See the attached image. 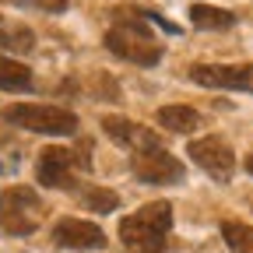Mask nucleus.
<instances>
[{
    "label": "nucleus",
    "instance_id": "nucleus-4",
    "mask_svg": "<svg viewBox=\"0 0 253 253\" xmlns=\"http://www.w3.org/2000/svg\"><path fill=\"white\" fill-rule=\"evenodd\" d=\"M42 214L46 208L32 186H11L0 197V225L11 236H32L42 225Z\"/></svg>",
    "mask_w": 253,
    "mask_h": 253
},
{
    "label": "nucleus",
    "instance_id": "nucleus-12",
    "mask_svg": "<svg viewBox=\"0 0 253 253\" xmlns=\"http://www.w3.org/2000/svg\"><path fill=\"white\" fill-rule=\"evenodd\" d=\"M190 21L204 32H221V28H232L236 25V14L221 11V7H208V4H194L190 7Z\"/></svg>",
    "mask_w": 253,
    "mask_h": 253
},
{
    "label": "nucleus",
    "instance_id": "nucleus-10",
    "mask_svg": "<svg viewBox=\"0 0 253 253\" xmlns=\"http://www.w3.org/2000/svg\"><path fill=\"white\" fill-rule=\"evenodd\" d=\"M102 130H106V137H113L116 144L130 148V151H151V148H158V134L148 130L144 123L130 120V116H106L102 120Z\"/></svg>",
    "mask_w": 253,
    "mask_h": 253
},
{
    "label": "nucleus",
    "instance_id": "nucleus-1",
    "mask_svg": "<svg viewBox=\"0 0 253 253\" xmlns=\"http://www.w3.org/2000/svg\"><path fill=\"white\" fill-rule=\"evenodd\" d=\"M169 229H172V204L151 201L137 208V214H126L120 221V239L126 253H166Z\"/></svg>",
    "mask_w": 253,
    "mask_h": 253
},
{
    "label": "nucleus",
    "instance_id": "nucleus-3",
    "mask_svg": "<svg viewBox=\"0 0 253 253\" xmlns=\"http://www.w3.org/2000/svg\"><path fill=\"white\" fill-rule=\"evenodd\" d=\"M4 120L11 126L32 130V134H49V137H71V134H78V116L71 109H60V106L18 102V106L4 109Z\"/></svg>",
    "mask_w": 253,
    "mask_h": 253
},
{
    "label": "nucleus",
    "instance_id": "nucleus-2",
    "mask_svg": "<svg viewBox=\"0 0 253 253\" xmlns=\"http://www.w3.org/2000/svg\"><path fill=\"white\" fill-rule=\"evenodd\" d=\"M106 49L116 53V56L126 60V63H137V67H155V63L162 60V42L148 32L144 11H141L137 21H126V18H123L120 25H113V28L106 32Z\"/></svg>",
    "mask_w": 253,
    "mask_h": 253
},
{
    "label": "nucleus",
    "instance_id": "nucleus-11",
    "mask_svg": "<svg viewBox=\"0 0 253 253\" xmlns=\"http://www.w3.org/2000/svg\"><path fill=\"white\" fill-rule=\"evenodd\" d=\"M155 120H158V126H166L172 134H194L201 126V113L190 106H162Z\"/></svg>",
    "mask_w": 253,
    "mask_h": 253
},
{
    "label": "nucleus",
    "instance_id": "nucleus-5",
    "mask_svg": "<svg viewBox=\"0 0 253 253\" xmlns=\"http://www.w3.org/2000/svg\"><path fill=\"white\" fill-rule=\"evenodd\" d=\"M190 81L204 88H229L253 95V63H197V67H190Z\"/></svg>",
    "mask_w": 253,
    "mask_h": 253
},
{
    "label": "nucleus",
    "instance_id": "nucleus-6",
    "mask_svg": "<svg viewBox=\"0 0 253 253\" xmlns=\"http://www.w3.org/2000/svg\"><path fill=\"white\" fill-rule=\"evenodd\" d=\"M134 176L141 183H151V186H169V183H183L186 169L176 155L162 151V148H151V151H137L134 162H130Z\"/></svg>",
    "mask_w": 253,
    "mask_h": 253
},
{
    "label": "nucleus",
    "instance_id": "nucleus-17",
    "mask_svg": "<svg viewBox=\"0 0 253 253\" xmlns=\"http://www.w3.org/2000/svg\"><path fill=\"white\" fill-rule=\"evenodd\" d=\"M36 7H42V11H63L67 7V0H32Z\"/></svg>",
    "mask_w": 253,
    "mask_h": 253
},
{
    "label": "nucleus",
    "instance_id": "nucleus-7",
    "mask_svg": "<svg viewBox=\"0 0 253 253\" xmlns=\"http://www.w3.org/2000/svg\"><path fill=\"white\" fill-rule=\"evenodd\" d=\"M190 158L218 183H229L232 172H236V155L229 148L225 137H201V141H190Z\"/></svg>",
    "mask_w": 253,
    "mask_h": 253
},
{
    "label": "nucleus",
    "instance_id": "nucleus-18",
    "mask_svg": "<svg viewBox=\"0 0 253 253\" xmlns=\"http://www.w3.org/2000/svg\"><path fill=\"white\" fill-rule=\"evenodd\" d=\"M246 172H253V155H250V158H246Z\"/></svg>",
    "mask_w": 253,
    "mask_h": 253
},
{
    "label": "nucleus",
    "instance_id": "nucleus-13",
    "mask_svg": "<svg viewBox=\"0 0 253 253\" xmlns=\"http://www.w3.org/2000/svg\"><path fill=\"white\" fill-rule=\"evenodd\" d=\"M0 88H4V91H25V88H32V71L25 67L21 60L0 56Z\"/></svg>",
    "mask_w": 253,
    "mask_h": 253
},
{
    "label": "nucleus",
    "instance_id": "nucleus-9",
    "mask_svg": "<svg viewBox=\"0 0 253 253\" xmlns=\"http://www.w3.org/2000/svg\"><path fill=\"white\" fill-rule=\"evenodd\" d=\"M53 243L63 250H106V232L84 218H60L53 225Z\"/></svg>",
    "mask_w": 253,
    "mask_h": 253
},
{
    "label": "nucleus",
    "instance_id": "nucleus-8",
    "mask_svg": "<svg viewBox=\"0 0 253 253\" xmlns=\"http://www.w3.org/2000/svg\"><path fill=\"white\" fill-rule=\"evenodd\" d=\"M78 166H88V158H78L71 148H42L39 151V183L56 190H74Z\"/></svg>",
    "mask_w": 253,
    "mask_h": 253
},
{
    "label": "nucleus",
    "instance_id": "nucleus-16",
    "mask_svg": "<svg viewBox=\"0 0 253 253\" xmlns=\"http://www.w3.org/2000/svg\"><path fill=\"white\" fill-rule=\"evenodd\" d=\"M81 201H84L91 211H102V214H109V211H116V208H120V197L113 194V190H102V186H91Z\"/></svg>",
    "mask_w": 253,
    "mask_h": 253
},
{
    "label": "nucleus",
    "instance_id": "nucleus-14",
    "mask_svg": "<svg viewBox=\"0 0 253 253\" xmlns=\"http://www.w3.org/2000/svg\"><path fill=\"white\" fill-rule=\"evenodd\" d=\"M221 239L232 253H253V225L246 221H221Z\"/></svg>",
    "mask_w": 253,
    "mask_h": 253
},
{
    "label": "nucleus",
    "instance_id": "nucleus-15",
    "mask_svg": "<svg viewBox=\"0 0 253 253\" xmlns=\"http://www.w3.org/2000/svg\"><path fill=\"white\" fill-rule=\"evenodd\" d=\"M0 46H4V49H21V53H28L32 46H36V36H32V28L18 25V28L0 32Z\"/></svg>",
    "mask_w": 253,
    "mask_h": 253
}]
</instances>
